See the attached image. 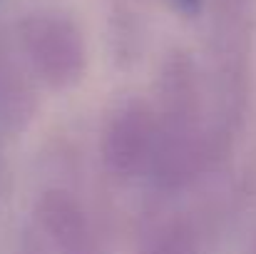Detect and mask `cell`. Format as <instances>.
I'll list each match as a JSON object with an SVG mask.
<instances>
[{"label":"cell","mask_w":256,"mask_h":254,"mask_svg":"<svg viewBox=\"0 0 256 254\" xmlns=\"http://www.w3.org/2000/svg\"><path fill=\"white\" fill-rule=\"evenodd\" d=\"M140 254H204V244L192 219L170 217L144 234Z\"/></svg>","instance_id":"277c9868"},{"label":"cell","mask_w":256,"mask_h":254,"mask_svg":"<svg viewBox=\"0 0 256 254\" xmlns=\"http://www.w3.org/2000/svg\"><path fill=\"white\" fill-rule=\"evenodd\" d=\"M22 48L38 78L55 90H70L85 75V43L80 33L65 20H30L22 28Z\"/></svg>","instance_id":"3957f363"},{"label":"cell","mask_w":256,"mask_h":254,"mask_svg":"<svg viewBox=\"0 0 256 254\" xmlns=\"http://www.w3.org/2000/svg\"><path fill=\"white\" fill-rule=\"evenodd\" d=\"M15 254H100V249L78 197L50 189L32 204Z\"/></svg>","instance_id":"6da1fadb"},{"label":"cell","mask_w":256,"mask_h":254,"mask_svg":"<svg viewBox=\"0 0 256 254\" xmlns=\"http://www.w3.org/2000/svg\"><path fill=\"white\" fill-rule=\"evenodd\" d=\"M249 254H256V234H254V242H252V247H249Z\"/></svg>","instance_id":"8992f818"},{"label":"cell","mask_w":256,"mask_h":254,"mask_svg":"<svg viewBox=\"0 0 256 254\" xmlns=\"http://www.w3.org/2000/svg\"><path fill=\"white\" fill-rule=\"evenodd\" d=\"M157 142L154 107L140 97H130L110 110L100 135V152L107 172L130 179L150 174Z\"/></svg>","instance_id":"7a4b0ae2"},{"label":"cell","mask_w":256,"mask_h":254,"mask_svg":"<svg viewBox=\"0 0 256 254\" xmlns=\"http://www.w3.org/2000/svg\"><path fill=\"white\" fill-rule=\"evenodd\" d=\"M176 3H179V5H184V8H189V10L199 5V0H176Z\"/></svg>","instance_id":"5b68a950"}]
</instances>
